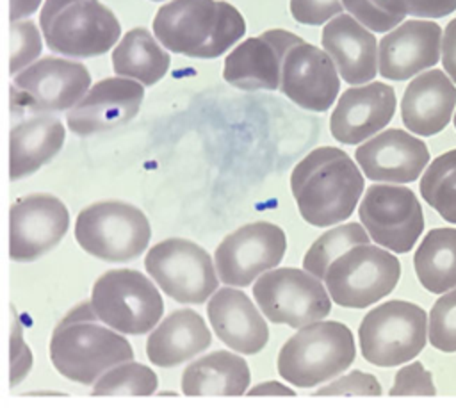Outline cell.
<instances>
[{
  "mask_svg": "<svg viewBox=\"0 0 456 408\" xmlns=\"http://www.w3.org/2000/svg\"><path fill=\"white\" fill-rule=\"evenodd\" d=\"M290 191L301 217L326 228L353 214L363 192V176L344 150L321 146L296 164Z\"/></svg>",
  "mask_w": 456,
  "mask_h": 408,
  "instance_id": "obj_1",
  "label": "cell"
},
{
  "mask_svg": "<svg viewBox=\"0 0 456 408\" xmlns=\"http://www.w3.org/2000/svg\"><path fill=\"white\" fill-rule=\"evenodd\" d=\"M153 32L167 50L192 59L223 55L246 32L242 14L219 0H171L153 18Z\"/></svg>",
  "mask_w": 456,
  "mask_h": 408,
  "instance_id": "obj_2",
  "label": "cell"
},
{
  "mask_svg": "<svg viewBox=\"0 0 456 408\" xmlns=\"http://www.w3.org/2000/svg\"><path fill=\"white\" fill-rule=\"evenodd\" d=\"M98 321L91 301H84L55 326L50 339V360L64 378L93 385L110 367L134 358L130 342Z\"/></svg>",
  "mask_w": 456,
  "mask_h": 408,
  "instance_id": "obj_3",
  "label": "cell"
},
{
  "mask_svg": "<svg viewBox=\"0 0 456 408\" xmlns=\"http://www.w3.org/2000/svg\"><path fill=\"white\" fill-rule=\"evenodd\" d=\"M356 356L351 330L338 321H315L299 328L280 349V376L299 388L317 387L342 371Z\"/></svg>",
  "mask_w": 456,
  "mask_h": 408,
  "instance_id": "obj_4",
  "label": "cell"
},
{
  "mask_svg": "<svg viewBox=\"0 0 456 408\" xmlns=\"http://www.w3.org/2000/svg\"><path fill=\"white\" fill-rule=\"evenodd\" d=\"M39 23L45 43L66 57H98L121 34L116 14L100 0H45Z\"/></svg>",
  "mask_w": 456,
  "mask_h": 408,
  "instance_id": "obj_5",
  "label": "cell"
},
{
  "mask_svg": "<svg viewBox=\"0 0 456 408\" xmlns=\"http://www.w3.org/2000/svg\"><path fill=\"white\" fill-rule=\"evenodd\" d=\"M150 235V223L142 210L119 200L87 205L75 223V239L80 248L107 262H128L141 257Z\"/></svg>",
  "mask_w": 456,
  "mask_h": 408,
  "instance_id": "obj_6",
  "label": "cell"
},
{
  "mask_svg": "<svg viewBox=\"0 0 456 408\" xmlns=\"http://www.w3.org/2000/svg\"><path fill=\"white\" fill-rule=\"evenodd\" d=\"M428 317L415 303L392 299L372 308L360 322L362 356L379 367L415 358L426 346Z\"/></svg>",
  "mask_w": 456,
  "mask_h": 408,
  "instance_id": "obj_7",
  "label": "cell"
},
{
  "mask_svg": "<svg viewBox=\"0 0 456 408\" xmlns=\"http://www.w3.org/2000/svg\"><path fill=\"white\" fill-rule=\"evenodd\" d=\"M91 305L103 324L128 335L150 331L164 312L157 287L135 269L103 273L93 285Z\"/></svg>",
  "mask_w": 456,
  "mask_h": 408,
  "instance_id": "obj_8",
  "label": "cell"
},
{
  "mask_svg": "<svg viewBox=\"0 0 456 408\" xmlns=\"http://www.w3.org/2000/svg\"><path fill=\"white\" fill-rule=\"evenodd\" d=\"M399 276L397 257L372 244H358L330 264L324 283L337 305L365 308L388 296Z\"/></svg>",
  "mask_w": 456,
  "mask_h": 408,
  "instance_id": "obj_9",
  "label": "cell"
},
{
  "mask_svg": "<svg viewBox=\"0 0 456 408\" xmlns=\"http://www.w3.org/2000/svg\"><path fill=\"white\" fill-rule=\"evenodd\" d=\"M319 280L306 269L265 271L253 285V296L271 322L303 328L331 310V296Z\"/></svg>",
  "mask_w": 456,
  "mask_h": 408,
  "instance_id": "obj_10",
  "label": "cell"
},
{
  "mask_svg": "<svg viewBox=\"0 0 456 408\" xmlns=\"http://www.w3.org/2000/svg\"><path fill=\"white\" fill-rule=\"evenodd\" d=\"M144 267L175 301L200 305L217 289L210 255L187 239H166L150 248Z\"/></svg>",
  "mask_w": 456,
  "mask_h": 408,
  "instance_id": "obj_11",
  "label": "cell"
},
{
  "mask_svg": "<svg viewBox=\"0 0 456 408\" xmlns=\"http://www.w3.org/2000/svg\"><path fill=\"white\" fill-rule=\"evenodd\" d=\"M91 86V75L80 62L43 57L14 77L12 105L37 114L61 112L75 107Z\"/></svg>",
  "mask_w": 456,
  "mask_h": 408,
  "instance_id": "obj_12",
  "label": "cell"
},
{
  "mask_svg": "<svg viewBox=\"0 0 456 408\" xmlns=\"http://www.w3.org/2000/svg\"><path fill=\"white\" fill-rule=\"evenodd\" d=\"M358 216L370 239L395 253L410 251L424 230L422 207L404 185H370Z\"/></svg>",
  "mask_w": 456,
  "mask_h": 408,
  "instance_id": "obj_13",
  "label": "cell"
},
{
  "mask_svg": "<svg viewBox=\"0 0 456 408\" xmlns=\"http://www.w3.org/2000/svg\"><path fill=\"white\" fill-rule=\"evenodd\" d=\"M285 249L287 235L278 224L255 221L221 241L214 255L216 271L223 283L246 287L258 274L276 267Z\"/></svg>",
  "mask_w": 456,
  "mask_h": 408,
  "instance_id": "obj_14",
  "label": "cell"
},
{
  "mask_svg": "<svg viewBox=\"0 0 456 408\" xmlns=\"http://www.w3.org/2000/svg\"><path fill=\"white\" fill-rule=\"evenodd\" d=\"M69 214L53 194L34 192L18 198L9 210V257L32 262L53 249L66 235Z\"/></svg>",
  "mask_w": 456,
  "mask_h": 408,
  "instance_id": "obj_15",
  "label": "cell"
},
{
  "mask_svg": "<svg viewBox=\"0 0 456 408\" xmlns=\"http://www.w3.org/2000/svg\"><path fill=\"white\" fill-rule=\"evenodd\" d=\"M303 39L283 29H271L235 46L223 66V78L244 91H274L281 82L285 55Z\"/></svg>",
  "mask_w": 456,
  "mask_h": 408,
  "instance_id": "obj_16",
  "label": "cell"
},
{
  "mask_svg": "<svg viewBox=\"0 0 456 408\" xmlns=\"http://www.w3.org/2000/svg\"><path fill=\"white\" fill-rule=\"evenodd\" d=\"M144 87L126 77H109L94 86L66 114L68 128L77 135H91L128 123L139 112Z\"/></svg>",
  "mask_w": 456,
  "mask_h": 408,
  "instance_id": "obj_17",
  "label": "cell"
},
{
  "mask_svg": "<svg viewBox=\"0 0 456 408\" xmlns=\"http://www.w3.org/2000/svg\"><path fill=\"white\" fill-rule=\"evenodd\" d=\"M340 89L338 69L321 48L303 41L289 50L281 68L280 91L296 105L324 112Z\"/></svg>",
  "mask_w": 456,
  "mask_h": 408,
  "instance_id": "obj_18",
  "label": "cell"
},
{
  "mask_svg": "<svg viewBox=\"0 0 456 408\" xmlns=\"http://www.w3.org/2000/svg\"><path fill=\"white\" fill-rule=\"evenodd\" d=\"M442 27L435 21L408 20L387 36L378 46V71L388 80H406L431 66L442 55Z\"/></svg>",
  "mask_w": 456,
  "mask_h": 408,
  "instance_id": "obj_19",
  "label": "cell"
},
{
  "mask_svg": "<svg viewBox=\"0 0 456 408\" xmlns=\"http://www.w3.org/2000/svg\"><path fill=\"white\" fill-rule=\"evenodd\" d=\"M363 175L374 182L410 184L429 162L428 146L401 128H388L354 151Z\"/></svg>",
  "mask_w": 456,
  "mask_h": 408,
  "instance_id": "obj_20",
  "label": "cell"
},
{
  "mask_svg": "<svg viewBox=\"0 0 456 408\" xmlns=\"http://www.w3.org/2000/svg\"><path fill=\"white\" fill-rule=\"evenodd\" d=\"M395 112V93L383 82L354 86L342 93L330 118L331 135L344 144L363 143L385 128Z\"/></svg>",
  "mask_w": 456,
  "mask_h": 408,
  "instance_id": "obj_21",
  "label": "cell"
},
{
  "mask_svg": "<svg viewBox=\"0 0 456 408\" xmlns=\"http://www.w3.org/2000/svg\"><path fill=\"white\" fill-rule=\"evenodd\" d=\"M321 43L347 84L362 86L376 77L378 41L354 16L331 18L322 29Z\"/></svg>",
  "mask_w": 456,
  "mask_h": 408,
  "instance_id": "obj_22",
  "label": "cell"
},
{
  "mask_svg": "<svg viewBox=\"0 0 456 408\" xmlns=\"http://www.w3.org/2000/svg\"><path fill=\"white\" fill-rule=\"evenodd\" d=\"M210 324L228 347L242 355H255L269 340V328L253 301L239 289L224 287L217 290L208 305Z\"/></svg>",
  "mask_w": 456,
  "mask_h": 408,
  "instance_id": "obj_23",
  "label": "cell"
},
{
  "mask_svg": "<svg viewBox=\"0 0 456 408\" xmlns=\"http://www.w3.org/2000/svg\"><path fill=\"white\" fill-rule=\"evenodd\" d=\"M456 84L442 69H429L415 77L401 100V118L408 130L419 135L442 132L456 105Z\"/></svg>",
  "mask_w": 456,
  "mask_h": 408,
  "instance_id": "obj_24",
  "label": "cell"
},
{
  "mask_svg": "<svg viewBox=\"0 0 456 408\" xmlns=\"http://www.w3.org/2000/svg\"><path fill=\"white\" fill-rule=\"evenodd\" d=\"M210 340L203 317L191 308H180L151 331L146 340V356L157 367H175L205 351Z\"/></svg>",
  "mask_w": 456,
  "mask_h": 408,
  "instance_id": "obj_25",
  "label": "cell"
},
{
  "mask_svg": "<svg viewBox=\"0 0 456 408\" xmlns=\"http://www.w3.org/2000/svg\"><path fill=\"white\" fill-rule=\"evenodd\" d=\"M66 130L59 118L36 114L12 125L9 135V178L20 180L36 173L59 153Z\"/></svg>",
  "mask_w": 456,
  "mask_h": 408,
  "instance_id": "obj_26",
  "label": "cell"
},
{
  "mask_svg": "<svg viewBox=\"0 0 456 408\" xmlns=\"http://www.w3.org/2000/svg\"><path fill=\"white\" fill-rule=\"evenodd\" d=\"M251 374L246 360L219 349L194 360L182 374V392L187 396H242Z\"/></svg>",
  "mask_w": 456,
  "mask_h": 408,
  "instance_id": "obj_27",
  "label": "cell"
},
{
  "mask_svg": "<svg viewBox=\"0 0 456 408\" xmlns=\"http://www.w3.org/2000/svg\"><path fill=\"white\" fill-rule=\"evenodd\" d=\"M169 68V55L157 39L141 27L128 30L112 52V69L119 77L135 78L142 86L157 84Z\"/></svg>",
  "mask_w": 456,
  "mask_h": 408,
  "instance_id": "obj_28",
  "label": "cell"
},
{
  "mask_svg": "<svg viewBox=\"0 0 456 408\" xmlns=\"http://www.w3.org/2000/svg\"><path fill=\"white\" fill-rule=\"evenodd\" d=\"M413 265L420 285L442 294L456 287V228H433L415 251Z\"/></svg>",
  "mask_w": 456,
  "mask_h": 408,
  "instance_id": "obj_29",
  "label": "cell"
},
{
  "mask_svg": "<svg viewBox=\"0 0 456 408\" xmlns=\"http://www.w3.org/2000/svg\"><path fill=\"white\" fill-rule=\"evenodd\" d=\"M420 194L445 221L456 224V148L436 157L420 178Z\"/></svg>",
  "mask_w": 456,
  "mask_h": 408,
  "instance_id": "obj_30",
  "label": "cell"
},
{
  "mask_svg": "<svg viewBox=\"0 0 456 408\" xmlns=\"http://www.w3.org/2000/svg\"><path fill=\"white\" fill-rule=\"evenodd\" d=\"M358 244H369V235L365 228H362L358 223H346V224L335 226L324 232L308 248L303 258V267L314 276L324 280L330 264L335 258H338L342 253H346L347 249Z\"/></svg>",
  "mask_w": 456,
  "mask_h": 408,
  "instance_id": "obj_31",
  "label": "cell"
},
{
  "mask_svg": "<svg viewBox=\"0 0 456 408\" xmlns=\"http://www.w3.org/2000/svg\"><path fill=\"white\" fill-rule=\"evenodd\" d=\"M157 374L142 363L123 362L103 372L93 385L94 396H151L157 392Z\"/></svg>",
  "mask_w": 456,
  "mask_h": 408,
  "instance_id": "obj_32",
  "label": "cell"
},
{
  "mask_svg": "<svg viewBox=\"0 0 456 408\" xmlns=\"http://www.w3.org/2000/svg\"><path fill=\"white\" fill-rule=\"evenodd\" d=\"M429 344L440 351H456V289L438 298L429 312Z\"/></svg>",
  "mask_w": 456,
  "mask_h": 408,
  "instance_id": "obj_33",
  "label": "cell"
},
{
  "mask_svg": "<svg viewBox=\"0 0 456 408\" xmlns=\"http://www.w3.org/2000/svg\"><path fill=\"white\" fill-rule=\"evenodd\" d=\"M41 53V36L32 20L11 21V75L30 66Z\"/></svg>",
  "mask_w": 456,
  "mask_h": 408,
  "instance_id": "obj_34",
  "label": "cell"
},
{
  "mask_svg": "<svg viewBox=\"0 0 456 408\" xmlns=\"http://www.w3.org/2000/svg\"><path fill=\"white\" fill-rule=\"evenodd\" d=\"M379 9L395 16L442 18L456 11V0H372Z\"/></svg>",
  "mask_w": 456,
  "mask_h": 408,
  "instance_id": "obj_35",
  "label": "cell"
},
{
  "mask_svg": "<svg viewBox=\"0 0 456 408\" xmlns=\"http://www.w3.org/2000/svg\"><path fill=\"white\" fill-rule=\"evenodd\" d=\"M431 372L420 362H411L397 371L390 396H435Z\"/></svg>",
  "mask_w": 456,
  "mask_h": 408,
  "instance_id": "obj_36",
  "label": "cell"
},
{
  "mask_svg": "<svg viewBox=\"0 0 456 408\" xmlns=\"http://www.w3.org/2000/svg\"><path fill=\"white\" fill-rule=\"evenodd\" d=\"M317 396H381L379 381L367 372L353 371L315 390Z\"/></svg>",
  "mask_w": 456,
  "mask_h": 408,
  "instance_id": "obj_37",
  "label": "cell"
},
{
  "mask_svg": "<svg viewBox=\"0 0 456 408\" xmlns=\"http://www.w3.org/2000/svg\"><path fill=\"white\" fill-rule=\"evenodd\" d=\"M342 4L351 16H354L362 25L374 32H387L395 29L404 20L403 16H395L379 9L372 0H342Z\"/></svg>",
  "mask_w": 456,
  "mask_h": 408,
  "instance_id": "obj_38",
  "label": "cell"
},
{
  "mask_svg": "<svg viewBox=\"0 0 456 408\" xmlns=\"http://www.w3.org/2000/svg\"><path fill=\"white\" fill-rule=\"evenodd\" d=\"M32 369V351L23 340V328L20 315L12 308V317H11V374H9V383L12 387L20 385L21 379L30 372Z\"/></svg>",
  "mask_w": 456,
  "mask_h": 408,
  "instance_id": "obj_39",
  "label": "cell"
},
{
  "mask_svg": "<svg viewBox=\"0 0 456 408\" xmlns=\"http://www.w3.org/2000/svg\"><path fill=\"white\" fill-rule=\"evenodd\" d=\"M342 0H290V14L303 25H322L342 14Z\"/></svg>",
  "mask_w": 456,
  "mask_h": 408,
  "instance_id": "obj_40",
  "label": "cell"
},
{
  "mask_svg": "<svg viewBox=\"0 0 456 408\" xmlns=\"http://www.w3.org/2000/svg\"><path fill=\"white\" fill-rule=\"evenodd\" d=\"M442 64L451 80L456 84V18L451 20L444 30Z\"/></svg>",
  "mask_w": 456,
  "mask_h": 408,
  "instance_id": "obj_41",
  "label": "cell"
},
{
  "mask_svg": "<svg viewBox=\"0 0 456 408\" xmlns=\"http://www.w3.org/2000/svg\"><path fill=\"white\" fill-rule=\"evenodd\" d=\"M249 396H294L296 392L285 385H281L280 381H264L256 387H253L249 392Z\"/></svg>",
  "mask_w": 456,
  "mask_h": 408,
  "instance_id": "obj_42",
  "label": "cell"
},
{
  "mask_svg": "<svg viewBox=\"0 0 456 408\" xmlns=\"http://www.w3.org/2000/svg\"><path fill=\"white\" fill-rule=\"evenodd\" d=\"M39 5H41V0H11L9 18L11 21H18L25 16H30Z\"/></svg>",
  "mask_w": 456,
  "mask_h": 408,
  "instance_id": "obj_43",
  "label": "cell"
},
{
  "mask_svg": "<svg viewBox=\"0 0 456 408\" xmlns=\"http://www.w3.org/2000/svg\"><path fill=\"white\" fill-rule=\"evenodd\" d=\"M454 126H456V112H454Z\"/></svg>",
  "mask_w": 456,
  "mask_h": 408,
  "instance_id": "obj_44",
  "label": "cell"
},
{
  "mask_svg": "<svg viewBox=\"0 0 456 408\" xmlns=\"http://www.w3.org/2000/svg\"><path fill=\"white\" fill-rule=\"evenodd\" d=\"M153 2H159V0H153Z\"/></svg>",
  "mask_w": 456,
  "mask_h": 408,
  "instance_id": "obj_45",
  "label": "cell"
}]
</instances>
